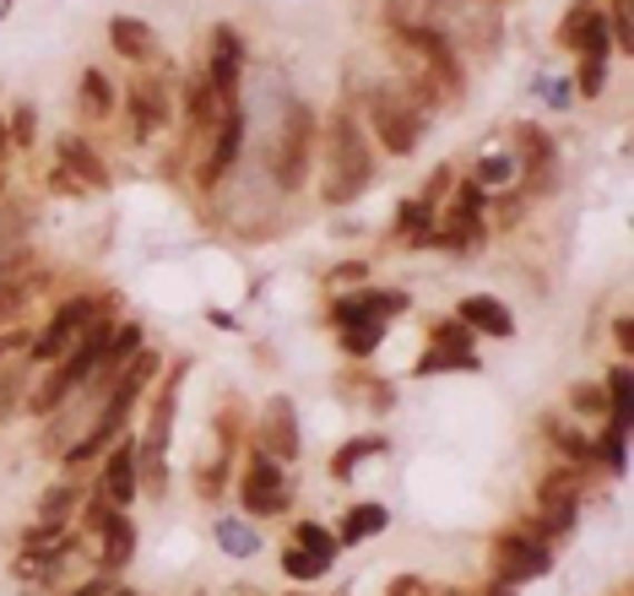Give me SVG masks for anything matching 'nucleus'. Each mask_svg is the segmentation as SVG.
Wrapping results in <instances>:
<instances>
[{"instance_id": "obj_41", "label": "nucleus", "mask_w": 634, "mask_h": 596, "mask_svg": "<svg viewBox=\"0 0 634 596\" xmlns=\"http://www.w3.org/2000/svg\"><path fill=\"white\" fill-rule=\"evenodd\" d=\"M390 596H423V580H413V575H402V580L390 586Z\"/></svg>"}, {"instance_id": "obj_10", "label": "nucleus", "mask_w": 634, "mask_h": 596, "mask_svg": "<svg viewBox=\"0 0 634 596\" xmlns=\"http://www.w3.org/2000/svg\"><path fill=\"white\" fill-rule=\"evenodd\" d=\"M98 494H109L120 510H126L130 499L141 494V471H136V439H115L109 450H103V488Z\"/></svg>"}, {"instance_id": "obj_32", "label": "nucleus", "mask_w": 634, "mask_h": 596, "mask_svg": "<svg viewBox=\"0 0 634 596\" xmlns=\"http://www.w3.org/2000/svg\"><path fill=\"white\" fill-rule=\"evenodd\" d=\"M326 569H331V564H326V558L304 554V548H294V543H288V548H283V575H288V580H320V575H326Z\"/></svg>"}, {"instance_id": "obj_18", "label": "nucleus", "mask_w": 634, "mask_h": 596, "mask_svg": "<svg viewBox=\"0 0 634 596\" xmlns=\"http://www.w3.org/2000/svg\"><path fill=\"white\" fill-rule=\"evenodd\" d=\"M82 510V483L71 477V483H55V488H43L39 499V520L43 526H71V515Z\"/></svg>"}, {"instance_id": "obj_34", "label": "nucleus", "mask_w": 634, "mask_h": 596, "mask_svg": "<svg viewBox=\"0 0 634 596\" xmlns=\"http://www.w3.org/2000/svg\"><path fill=\"white\" fill-rule=\"evenodd\" d=\"M6 136H11V147H33V141H39V109H33V103H17Z\"/></svg>"}, {"instance_id": "obj_29", "label": "nucleus", "mask_w": 634, "mask_h": 596, "mask_svg": "<svg viewBox=\"0 0 634 596\" xmlns=\"http://www.w3.org/2000/svg\"><path fill=\"white\" fill-rule=\"evenodd\" d=\"M439 369H477L472 347H428L418 358V375H439Z\"/></svg>"}, {"instance_id": "obj_46", "label": "nucleus", "mask_w": 634, "mask_h": 596, "mask_svg": "<svg viewBox=\"0 0 634 596\" xmlns=\"http://www.w3.org/2000/svg\"><path fill=\"white\" fill-rule=\"evenodd\" d=\"M423 596H456V592H423Z\"/></svg>"}, {"instance_id": "obj_45", "label": "nucleus", "mask_w": 634, "mask_h": 596, "mask_svg": "<svg viewBox=\"0 0 634 596\" xmlns=\"http://www.w3.org/2000/svg\"><path fill=\"white\" fill-rule=\"evenodd\" d=\"M109 596H136V592H126V586H115V592H109Z\"/></svg>"}, {"instance_id": "obj_40", "label": "nucleus", "mask_w": 634, "mask_h": 596, "mask_svg": "<svg viewBox=\"0 0 634 596\" xmlns=\"http://www.w3.org/2000/svg\"><path fill=\"white\" fill-rule=\"evenodd\" d=\"M613 337H618L624 358H630V352H634V326H630V315H618V320H613Z\"/></svg>"}, {"instance_id": "obj_8", "label": "nucleus", "mask_w": 634, "mask_h": 596, "mask_svg": "<svg viewBox=\"0 0 634 596\" xmlns=\"http://www.w3.org/2000/svg\"><path fill=\"white\" fill-rule=\"evenodd\" d=\"M239 152H245V115L239 109H222V120L211 126V152L201 158V169H196V179L201 185H222L228 173H234V163H239Z\"/></svg>"}, {"instance_id": "obj_7", "label": "nucleus", "mask_w": 634, "mask_h": 596, "mask_svg": "<svg viewBox=\"0 0 634 596\" xmlns=\"http://www.w3.org/2000/svg\"><path fill=\"white\" fill-rule=\"evenodd\" d=\"M309 147H315V115L304 103H294V115L283 126V141H277V158H271L277 190H298L309 179Z\"/></svg>"}, {"instance_id": "obj_11", "label": "nucleus", "mask_w": 634, "mask_h": 596, "mask_svg": "<svg viewBox=\"0 0 634 596\" xmlns=\"http://www.w3.org/2000/svg\"><path fill=\"white\" fill-rule=\"evenodd\" d=\"M255 445L266 456H277V461H298V418H294V401L288 396H271L266 401V434Z\"/></svg>"}, {"instance_id": "obj_13", "label": "nucleus", "mask_w": 634, "mask_h": 596, "mask_svg": "<svg viewBox=\"0 0 634 596\" xmlns=\"http://www.w3.org/2000/svg\"><path fill=\"white\" fill-rule=\"evenodd\" d=\"M586 467H553L543 483H537V510H581V494H586Z\"/></svg>"}, {"instance_id": "obj_2", "label": "nucleus", "mask_w": 634, "mask_h": 596, "mask_svg": "<svg viewBox=\"0 0 634 596\" xmlns=\"http://www.w3.org/2000/svg\"><path fill=\"white\" fill-rule=\"evenodd\" d=\"M103 315H109V298H103V294L66 298V304L49 315V326H43L39 337L28 341V358H33V364H60V358L77 347V337H82L92 320H103Z\"/></svg>"}, {"instance_id": "obj_26", "label": "nucleus", "mask_w": 634, "mask_h": 596, "mask_svg": "<svg viewBox=\"0 0 634 596\" xmlns=\"http://www.w3.org/2000/svg\"><path fill=\"white\" fill-rule=\"evenodd\" d=\"M369 456H385V439H380V434L347 439L337 456H331V477H353V471H358V461H369Z\"/></svg>"}, {"instance_id": "obj_6", "label": "nucleus", "mask_w": 634, "mask_h": 596, "mask_svg": "<svg viewBox=\"0 0 634 596\" xmlns=\"http://www.w3.org/2000/svg\"><path fill=\"white\" fill-rule=\"evenodd\" d=\"M239 499H245V510L250 515H283L288 510V499H294L283 461L266 456L260 445H250V467H245V477H239Z\"/></svg>"}, {"instance_id": "obj_9", "label": "nucleus", "mask_w": 634, "mask_h": 596, "mask_svg": "<svg viewBox=\"0 0 634 596\" xmlns=\"http://www.w3.org/2000/svg\"><path fill=\"white\" fill-rule=\"evenodd\" d=\"M239 71H245V39L222 22L211 33V66H207V82L222 103H234V87H239Z\"/></svg>"}, {"instance_id": "obj_3", "label": "nucleus", "mask_w": 634, "mask_h": 596, "mask_svg": "<svg viewBox=\"0 0 634 596\" xmlns=\"http://www.w3.org/2000/svg\"><path fill=\"white\" fill-rule=\"evenodd\" d=\"M553 569V543H543L532 526H509L494 537V575L499 586H526Z\"/></svg>"}, {"instance_id": "obj_35", "label": "nucleus", "mask_w": 634, "mask_h": 596, "mask_svg": "<svg viewBox=\"0 0 634 596\" xmlns=\"http://www.w3.org/2000/svg\"><path fill=\"white\" fill-rule=\"evenodd\" d=\"M569 407H575V413H586V418H607V390H602V385H575V390H569Z\"/></svg>"}, {"instance_id": "obj_36", "label": "nucleus", "mask_w": 634, "mask_h": 596, "mask_svg": "<svg viewBox=\"0 0 634 596\" xmlns=\"http://www.w3.org/2000/svg\"><path fill=\"white\" fill-rule=\"evenodd\" d=\"M434 347H472V331H466L462 320L450 315V320H439V326H434Z\"/></svg>"}, {"instance_id": "obj_44", "label": "nucleus", "mask_w": 634, "mask_h": 596, "mask_svg": "<svg viewBox=\"0 0 634 596\" xmlns=\"http://www.w3.org/2000/svg\"><path fill=\"white\" fill-rule=\"evenodd\" d=\"M488 596H515V586H494V592H488Z\"/></svg>"}, {"instance_id": "obj_27", "label": "nucleus", "mask_w": 634, "mask_h": 596, "mask_svg": "<svg viewBox=\"0 0 634 596\" xmlns=\"http://www.w3.org/2000/svg\"><path fill=\"white\" fill-rule=\"evenodd\" d=\"M217 543H222L234 558H255V554H260V537H255V526L234 520V515H222V520H217Z\"/></svg>"}, {"instance_id": "obj_16", "label": "nucleus", "mask_w": 634, "mask_h": 596, "mask_svg": "<svg viewBox=\"0 0 634 596\" xmlns=\"http://www.w3.org/2000/svg\"><path fill=\"white\" fill-rule=\"evenodd\" d=\"M60 169L71 173L77 185H92V190H103V185H109V169H103V158L87 147L82 136H60Z\"/></svg>"}, {"instance_id": "obj_30", "label": "nucleus", "mask_w": 634, "mask_h": 596, "mask_svg": "<svg viewBox=\"0 0 634 596\" xmlns=\"http://www.w3.org/2000/svg\"><path fill=\"white\" fill-rule=\"evenodd\" d=\"M515 173H521V163H515V152H494V158H483V163L472 169V185L494 190V185H509Z\"/></svg>"}, {"instance_id": "obj_14", "label": "nucleus", "mask_w": 634, "mask_h": 596, "mask_svg": "<svg viewBox=\"0 0 634 596\" xmlns=\"http://www.w3.org/2000/svg\"><path fill=\"white\" fill-rule=\"evenodd\" d=\"M126 109H130V120H136V136H158V130L169 126V98H164L158 82H130Z\"/></svg>"}, {"instance_id": "obj_37", "label": "nucleus", "mask_w": 634, "mask_h": 596, "mask_svg": "<svg viewBox=\"0 0 634 596\" xmlns=\"http://www.w3.org/2000/svg\"><path fill=\"white\" fill-rule=\"evenodd\" d=\"M607 87V60H581V98H596Z\"/></svg>"}, {"instance_id": "obj_12", "label": "nucleus", "mask_w": 634, "mask_h": 596, "mask_svg": "<svg viewBox=\"0 0 634 596\" xmlns=\"http://www.w3.org/2000/svg\"><path fill=\"white\" fill-rule=\"evenodd\" d=\"M456 320H462L466 331H483V337H515V315L488 294L462 298V304H456Z\"/></svg>"}, {"instance_id": "obj_15", "label": "nucleus", "mask_w": 634, "mask_h": 596, "mask_svg": "<svg viewBox=\"0 0 634 596\" xmlns=\"http://www.w3.org/2000/svg\"><path fill=\"white\" fill-rule=\"evenodd\" d=\"M109 49H115V54H126V60H136V66H147V60L158 54L152 28H147L141 17H109Z\"/></svg>"}, {"instance_id": "obj_25", "label": "nucleus", "mask_w": 634, "mask_h": 596, "mask_svg": "<svg viewBox=\"0 0 634 596\" xmlns=\"http://www.w3.org/2000/svg\"><path fill=\"white\" fill-rule=\"evenodd\" d=\"M385 341V320H347L341 326V352L347 358H369Z\"/></svg>"}, {"instance_id": "obj_33", "label": "nucleus", "mask_w": 634, "mask_h": 596, "mask_svg": "<svg viewBox=\"0 0 634 596\" xmlns=\"http://www.w3.org/2000/svg\"><path fill=\"white\" fill-rule=\"evenodd\" d=\"M624 439H630L624 428H613V424H607V434H602V439H592V461H596V467L624 471Z\"/></svg>"}, {"instance_id": "obj_43", "label": "nucleus", "mask_w": 634, "mask_h": 596, "mask_svg": "<svg viewBox=\"0 0 634 596\" xmlns=\"http://www.w3.org/2000/svg\"><path fill=\"white\" fill-rule=\"evenodd\" d=\"M0 152H11V136H6V120H0Z\"/></svg>"}, {"instance_id": "obj_42", "label": "nucleus", "mask_w": 634, "mask_h": 596, "mask_svg": "<svg viewBox=\"0 0 634 596\" xmlns=\"http://www.w3.org/2000/svg\"><path fill=\"white\" fill-rule=\"evenodd\" d=\"M17 341H28V337H0V358H6V352H11Z\"/></svg>"}, {"instance_id": "obj_20", "label": "nucleus", "mask_w": 634, "mask_h": 596, "mask_svg": "<svg viewBox=\"0 0 634 596\" xmlns=\"http://www.w3.org/2000/svg\"><path fill=\"white\" fill-rule=\"evenodd\" d=\"M385 526H390V510H385V505H375V499H369V505H353L347 520H341L337 543H369V537H380Z\"/></svg>"}, {"instance_id": "obj_1", "label": "nucleus", "mask_w": 634, "mask_h": 596, "mask_svg": "<svg viewBox=\"0 0 634 596\" xmlns=\"http://www.w3.org/2000/svg\"><path fill=\"white\" fill-rule=\"evenodd\" d=\"M326 163H331V179H326V201L331 207H347L364 196V185L375 179V152H369V136L353 115H337L331 120V141H326Z\"/></svg>"}, {"instance_id": "obj_19", "label": "nucleus", "mask_w": 634, "mask_h": 596, "mask_svg": "<svg viewBox=\"0 0 634 596\" xmlns=\"http://www.w3.org/2000/svg\"><path fill=\"white\" fill-rule=\"evenodd\" d=\"M77 98H82V115H92V120H109V115L120 109V92H115V82H109L103 71H82Z\"/></svg>"}, {"instance_id": "obj_24", "label": "nucleus", "mask_w": 634, "mask_h": 596, "mask_svg": "<svg viewBox=\"0 0 634 596\" xmlns=\"http://www.w3.org/2000/svg\"><path fill=\"white\" fill-rule=\"evenodd\" d=\"M543 434H548L553 445H558V450L575 461V467H592V439H586L581 428H569L564 418H543Z\"/></svg>"}, {"instance_id": "obj_5", "label": "nucleus", "mask_w": 634, "mask_h": 596, "mask_svg": "<svg viewBox=\"0 0 634 596\" xmlns=\"http://www.w3.org/2000/svg\"><path fill=\"white\" fill-rule=\"evenodd\" d=\"M396 39H402L423 60V77H428V82H439L445 92H456V87H462V60H456V43L445 39L434 22H396Z\"/></svg>"}, {"instance_id": "obj_4", "label": "nucleus", "mask_w": 634, "mask_h": 596, "mask_svg": "<svg viewBox=\"0 0 634 596\" xmlns=\"http://www.w3.org/2000/svg\"><path fill=\"white\" fill-rule=\"evenodd\" d=\"M369 130H375V141H380L390 158H407L418 147L423 120L396 87H380V92H369Z\"/></svg>"}, {"instance_id": "obj_28", "label": "nucleus", "mask_w": 634, "mask_h": 596, "mask_svg": "<svg viewBox=\"0 0 634 596\" xmlns=\"http://www.w3.org/2000/svg\"><path fill=\"white\" fill-rule=\"evenodd\" d=\"M294 548H304V554H315V558H326V564L341 554V543L326 532V526H315V520H298V526H294Z\"/></svg>"}, {"instance_id": "obj_17", "label": "nucleus", "mask_w": 634, "mask_h": 596, "mask_svg": "<svg viewBox=\"0 0 634 596\" xmlns=\"http://www.w3.org/2000/svg\"><path fill=\"white\" fill-rule=\"evenodd\" d=\"M103 548H98V564L115 575V569H126L130 564V554H136V526H130V515L126 510H115L109 520H103Z\"/></svg>"}, {"instance_id": "obj_39", "label": "nucleus", "mask_w": 634, "mask_h": 596, "mask_svg": "<svg viewBox=\"0 0 634 596\" xmlns=\"http://www.w3.org/2000/svg\"><path fill=\"white\" fill-rule=\"evenodd\" d=\"M196 488H201L207 499H217V494H222V467H201L196 471Z\"/></svg>"}, {"instance_id": "obj_21", "label": "nucleus", "mask_w": 634, "mask_h": 596, "mask_svg": "<svg viewBox=\"0 0 634 596\" xmlns=\"http://www.w3.org/2000/svg\"><path fill=\"white\" fill-rule=\"evenodd\" d=\"M607 413H613V428H624L630 434V424H634V375H630V364H618L613 375H607Z\"/></svg>"}, {"instance_id": "obj_23", "label": "nucleus", "mask_w": 634, "mask_h": 596, "mask_svg": "<svg viewBox=\"0 0 634 596\" xmlns=\"http://www.w3.org/2000/svg\"><path fill=\"white\" fill-rule=\"evenodd\" d=\"M515 141H521V152H515L521 169H532V173L553 169V141H548V130L543 126H521L515 130Z\"/></svg>"}, {"instance_id": "obj_22", "label": "nucleus", "mask_w": 634, "mask_h": 596, "mask_svg": "<svg viewBox=\"0 0 634 596\" xmlns=\"http://www.w3.org/2000/svg\"><path fill=\"white\" fill-rule=\"evenodd\" d=\"M141 341H147V331H141L136 320H126V326H115V331H109V347H103V369H109V375H120V369H126L130 358L141 352Z\"/></svg>"}, {"instance_id": "obj_31", "label": "nucleus", "mask_w": 634, "mask_h": 596, "mask_svg": "<svg viewBox=\"0 0 634 596\" xmlns=\"http://www.w3.org/2000/svg\"><path fill=\"white\" fill-rule=\"evenodd\" d=\"M402 234L413 239V245H423L428 239V222H434V201H423V196H413V201H402Z\"/></svg>"}, {"instance_id": "obj_38", "label": "nucleus", "mask_w": 634, "mask_h": 596, "mask_svg": "<svg viewBox=\"0 0 634 596\" xmlns=\"http://www.w3.org/2000/svg\"><path fill=\"white\" fill-rule=\"evenodd\" d=\"M109 592H115V575L103 569V575H92V580H82V586H71L66 596H109Z\"/></svg>"}]
</instances>
